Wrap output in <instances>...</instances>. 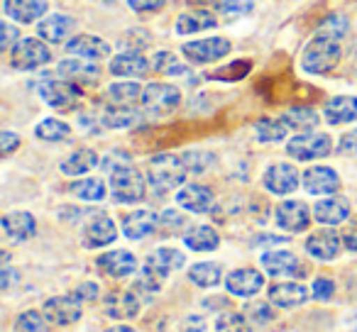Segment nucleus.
<instances>
[{"instance_id":"f257e3e1","label":"nucleus","mask_w":357,"mask_h":332,"mask_svg":"<svg viewBox=\"0 0 357 332\" xmlns=\"http://www.w3.org/2000/svg\"><path fill=\"white\" fill-rule=\"evenodd\" d=\"M186 166L181 161V157H174V154H157V157L149 161L147 181L152 186L154 193H169L176 186H181L186 181Z\"/></svg>"},{"instance_id":"f03ea898","label":"nucleus","mask_w":357,"mask_h":332,"mask_svg":"<svg viewBox=\"0 0 357 332\" xmlns=\"http://www.w3.org/2000/svg\"><path fill=\"white\" fill-rule=\"evenodd\" d=\"M337 61H340V45L335 40H328V37L313 35L311 45L303 49L301 64L308 74H328Z\"/></svg>"},{"instance_id":"7ed1b4c3","label":"nucleus","mask_w":357,"mask_h":332,"mask_svg":"<svg viewBox=\"0 0 357 332\" xmlns=\"http://www.w3.org/2000/svg\"><path fill=\"white\" fill-rule=\"evenodd\" d=\"M110 191L118 203H137L144 198V176L132 169V164L120 166L110 174Z\"/></svg>"},{"instance_id":"20e7f679","label":"nucleus","mask_w":357,"mask_h":332,"mask_svg":"<svg viewBox=\"0 0 357 332\" xmlns=\"http://www.w3.org/2000/svg\"><path fill=\"white\" fill-rule=\"evenodd\" d=\"M287 152L298 161H311L333 152V139L323 132H303L287 144Z\"/></svg>"},{"instance_id":"39448f33","label":"nucleus","mask_w":357,"mask_h":332,"mask_svg":"<svg viewBox=\"0 0 357 332\" xmlns=\"http://www.w3.org/2000/svg\"><path fill=\"white\" fill-rule=\"evenodd\" d=\"M178 100H181V93H178L176 86L152 84L142 93V108L149 115H169L172 110H176Z\"/></svg>"},{"instance_id":"423d86ee","label":"nucleus","mask_w":357,"mask_h":332,"mask_svg":"<svg viewBox=\"0 0 357 332\" xmlns=\"http://www.w3.org/2000/svg\"><path fill=\"white\" fill-rule=\"evenodd\" d=\"M50 59H52L50 49H47L40 40H32V37L17 40V45L13 47V66H15V69H22V71L40 69V66H45Z\"/></svg>"},{"instance_id":"0eeeda50","label":"nucleus","mask_w":357,"mask_h":332,"mask_svg":"<svg viewBox=\"0 0 357 332\" xmlns=\"http://www.w3.org/2000/svg\"><path fill=\"white\" fill-rule=\"evenodd\" d=\"M186 56L196 64H211V61L223 59L230 52V42L225 37H208V40H199V42H186L181 47Z\"/></svg>"},{"instance_id":"6e6552de","label":"nucleus","mask_w":357,"mask_h":332,"mask_svg":"<svg viewBox=\"0 0 357 332\" xmlns=\"http://www.w3.org/2000/svg\"><path fill=\"white\" fill-rule=\"evenodd\" d=\"M40 95L47 100V105L52 108H59V110H69L76 105L79 100V88L69 81H52L45 79L40 84Z\"/></svg>"},{"instance_id":"1a4fd4ad","label":"nucleus","mask_w":357,"mask_h":332,"mask_svg":"<svg viewBox=\"0 0 357 332\" xmlns=\"http://www.w3.org/2000/svg\"><path fill=\"white\" fill-rule=\"evenodd\" d=\"M298 186V171L291 164H274L264 174V189L274 196H289Z\"/></svg>"},{"instance_id":"9d476101","label":"nucleus","mask_w":357,"mask_h":332,"mask_svg":"<svg viewBox=\"0 0 357 332\" xmlns=\"http://www.w3.org/2000/svg\"><path fill=\"white\" fill-rule=\"evenodd\" d=\"M45 317L54 325H71L81 317V301L76 296H56L45 303Z\"/></svg>"},{"instance_id":"9b49d317","label":"nucleus","mask_w":357,"mask_h":332,"mask_svg":"<svg viewBox=\"0 0 357 332\" xmlns=\"http://www.w3.org/2000/svg\"><path fill=\"white\" fill-rule=\"evenodd\" d=\"M311 223V210L301 200H284L277 208V225L287 232H301Z\"/></svg>"},{"instance_id":"f8f14e48","label":"nucleus","mask_w":357,"mask_h":332,"mask_svg":"<svg viewBox=\"0 0 357 332\" xmlns=\"http://www.w3.org/2000/svg\"><path fill=\"white\" fill-rule=\"evenodd\" d=\"M115 237H118V228L108 215H93L84 228V244L91 249L105 247V244L115 242Z\"/></svg>"},{"instance_id":"ddd939ff","label":"nucleus","mask_w":357,"mask_h":332,"mask_svg":"<svg viewBox=\"0 0 357 332\" xmlns=\"http://www.w3.org/2000/svg\"><path fill=\"white\" fill-rule=\"evenodd\" d=\"M303 189L308 191L311 196H328L335 193L340 189V179L333 169L328 166H313V169L303 171Z\"/></svg>"},{"instance_id":"4468645a","label":"nucleus","mask_w":357,"mask_h":332,"mask_svg":"<svg viewBox=\"0 0 357 332\" xmlns=\"http://www.w3.org/2000/svg\"><path fill=\"white\" fill-rule=\"evenodd\" d=\"M342 239L335 230H321V232H313L306 239V249L311 257L321 259V262H331L340 254Z\"/></svg>"},{"instance_id":"2eb2a0df","label":"nucleus","mask_w":357,"mask_h":332,"mask_svg":"<svg viewBox=\"0 0 357 332\" xmlns=\"http://www.w3.org/2000/svg\"><path fill=\"white\" fill-rule=\"evenodd\" d=\"M66 52L79 59H89V61H100L110 54V45L100 37L93 35H79L71 42H66Z\"/></svg>"},{"instance_id":"dca6fc26","label":"nucleus","mask_w":357,"mask_h":332,"mask_svg":"<svg viewBox=\"0 0 357 332\" xmlns=\"http://www.w3.org/2000/svg\"><path fill=\"white\" fill-rule=\"evenodd\" d=\"M103 310L110 317L128 320V317H135L139 313V298L135 291H113L110 296H105Z\"/></svg>"},{"instance_id":"f3484780","label":"nucleus","mask_w":357,"mask_h":332,"mask_svg":"<svg viewBox=\"0 0 357 332\" xmlns=\"http://www.w3.org/2000/svg\"><path fill=\"white\" fill-rule=\"evenodd\" d=\"M262 267L269 276H303L306 269L291 252H267L262 257Z\"/></svg>"},{"instance_id":"a211bd4d","label":"nucleus","mask_w":357,"mask_h":332,"mask_svg":"<svg viewBox=\"0 0 357 332\" xmlns=\"http://www.w3.org/2000/svg\"><path fill=\"white\" fill-rule=\"evenodd\" d=\"M262 286H264V276L259 271H255V269H238V271L228 274V278H225V288L233 296L240 298L255 296Z\"/></svg>"},{"instance_id":"6ab92c4d","label":"nucleus","mask_w":357,"mask_h":332,"mask_svg":"<svg viewBox=\"0 0 357 332\" xmlns=\"http://www.w3.org/2000/svg\"><path fill=\"white\" fill-rule=\"evenodd\" d=\"M98 269L113 278H125L132 271H137V259H135V254L125 252V249H115V252L98 257Z\"/></svg>"},{"instance_id":"aec40b11","label":"nucleus","mask_w":357,"mask_h":332,"mask_svg":"<svg viewBox=\"0 0 357 332\" xmlns=\"http://www.w3.org/2000/svg\"><path fill=\"white\" fill-rule=\"evenodd\" d=\"M213 191L201 184H191L176 193V203L184 210H191V213H208L213 208Z\"/></svg>"},{"instance_id":"412c9836","label":"nucleus","mask_w":357,"mask_h":332,"mask_svg":"<svg viewBox=\"0 0 357 332\" xmlns=\"http://www.w3.org/2000/svg\"><path fill=\"white\" fill-rule=\"evenodd\" d=\"M159 228V218L152 210H135L123 220V232L130 239H144Z\"/></svg>"},{"instance_id":"4be33fe9","label":"nucleus","mask_w":357,"mask_h":332,"mask_svg":"<svg viewBox=\"0 0 357 332\" xmlns=\"http://www.w3.org/2000/svg\"><path fill=\"white\" fill-rule=\"evenodd\" d=\"M56 74H61L69 81H79V84H93L100 79V66L89 59H66L59 64Z\"/></svg>"},{"instance_id":"5701e85b","label":"nucleus","mask_w":357,"mask_h":332,"mask_svg":"<svg viewBox=\"0 0 357 332\" xmlns=\"http://www.w3.org/2000/svg\"><path fill=\"white\" fill-rule=\"evenodd\" d=\"M347 215H350V203L345 198H337V196L321 200L313 208V218L323 225H340L342 220H347Z\"/></svg>"},{"instance_id":"b1692460","label":"nucleus","mask_w":357,"mask_h":332,"mask_svg":"<svg viewBox=\"0 0 357 332\" xmlns=\"http://www.w3.org/2000/svg\"><path fill=\"white\" fill-rule=\"evenodd\" d=\"M6 15L15 22H35L47 13L45 0H6Z\"/></svg>"},{"instance_id":"393cba45","label":"nucleus","mask_w":357,"mask_h":332,"mask_svg":"<svg viewBox=\"0 0 357 332\" xmlns=\"http://www.w3.org/2000/svg\"><path fill=\"white\" fill-rule=\"evenodd\" d=\"M76 22L74 17L69 15H50L45 17V20H40V25H37V32H40L42 40L47 42H64L66 37L74 32Z\"/></svg>"},{"instance_id":"a878e982","label":"nucleus","mask_w":357,"mask_h":332,"mask_svg":"<svg viewBox=\"0 0 357 332\" xmlns=\"http://www.w3.org/2000/svg\"><path fill=\"white\" fill-rule=\"evenodd\" d=\"M308 298L306 286L301 283H274L269 288V301L274 303L277 308H294V306H301L303 301Z\"/></svg>"},{"instance_id":"bb28decb","label":"nucleus","mask_w":357,"mask_h":332,"mask_svg":"<svg viewBox=\"0 0 357 332\" xmlns=\"http://www.w3.org/2000/svg\"><path fill=\"white\" fill-rule=\"evenodd\" d=\"M323 115L331 125H345L357 118V98L352 95H337V98L328 100Z\"/></svg>"},{"instance_id":"cd10ccee","label":"nucleus","mask_w":357,"mask_h":332,"mask_svg":"<svg viewBox=\"0 0 357 332\" xmlns=\"http://www.w3.org/2000/svg\"><path fill=\"white\" fill-rule=\"evenodd\" d=\"M149 71V64L142 54L137 52H125V54H118L113 61H110V74L115 76H130V79H139Z\"/></svg>"},{"instance_id":"c85d7f7f","label":"nucleus","mask_w":357,"mask_h":332,"mask_svg":"<svg viewBox=\"0 0 357 332\" xmlns=\"http://www.w3.org/2000/svg\"><path fill=\"white\" fill-rule=\"evenodd\" d=\"M3 230L13 239H30L37 232V223L30 213H8L3 218Z\"/></svg>"},{"instance_id":"c756f323","label":"nucleus","mask_w":357,"mask_h":332,"mask_svg":"<svg viewBox=\"0 0 357 332\" xmlns=\"http://www.w3.org/2000/svg\"><path fill=\"white\" fill-rule=\"evenodd\" d=\"M215 15L208 10H191V13H184V15L176 20V32L178 35H196V32H204V30H211L215 27Z\"/></svg>"},{"instance_id":"7c9ffc66","label":"nucleus","mask_w":357,"mask_h":332,"mask_svg":"<svg viewBox=\"0 0 357 332\" xmlns=\"http://www.w3.org/2000/svg\"><path fill=\"white\" fill-rule=\"evenodd\" d=\"M93 166H98V154L93 149H79V152H74L61 161V171L66 176H81L93 169Z\"/></svg>"},{"instance_id":"2f4dec72","label":"nucleus","mask_w":357,"mask_h":332,"mask_svg":"<svg viewBox=\"0 0 357 332\" xmlns=\"http://www.w3.org/2000/svg\"><path fill=\"white\" fill-rule=\"evenodd\" d=\"M144 264H149V267H154V269H159L162 274H172V271H176V269H181L186 264V257L178 249H172V247H159L157 252H152L147 257V262Z\"/></svg>"},{"instance_id":"473e14b6","label":"nucleus","mask_w":357,"mask_h":332,"mask_svg":"<svg viewBox=\"0 0 357 332\" xmlns=\"http://www.w3.org/2000/svg\"><path fill=\"white\" fill-rule=\"evenodd\" d=\"M184 244L189 249H194V252H213V249L220 244V237L213 228L201 225V228H194L191 232H186Z\"/></svg>"},{"instance_id":"72a5a7b5","label":"nucleus","mask_w":357,"mask_h":332,"mask_svg":"<svg viewBox=\"0 0 357 332\" xmlns=\"http://www.w3.org/2000/svg\"><path fill=\"white\" fill-rule=\"evenodd\" d=\"M189 278L201 288H213L220 283L223 278V271H220L218 264H211V262H201V264H194L189 271Z\"/></svg>"},{"instance_id":"f704fd0d","label":"nucleus","mask_w":357,"mask_h":332,"mask_svg":"<svg viewBox=\"0 0 357 332\" xmlns=\"http://www.w3.org/2000/svg\"><path fill=\"white\" fill-rule=\"evenodd\" d=\"M289 132V125L284 120H272V118H262L255 125V134H257L259 142H279L284 139Z\"/></svg>"},{"instance_id":"c9c22d12","label":"nucleus","mask_w":357,"mask_h":332,"mask_svg":"<svg viewBox=\"0 0 357 332\" xmlns=\"http://www.w3.org/2000/svg\"><path fill=\"white\" fill-rule=\"evenodd\" d=\"M142 93L144 90L137 84H132V81L130 84H115L108 88V98L113 100V105H123V108H130L137 100H142Z\"/></svg>"},{"instance_id":"e433bc0d","label":"nucleus","mask_w":357,"mask_h":332,"mask_svg":"<svg viewBox=\"0 0 357 332\" xmlns=\"http://www.w3.org/2000/svg\"><path fill=\"white\" fill-rule=\"evenodd\" d=\"M164 278H167V274H162L159 269H154V267H149V264H144L132 288H135V293H147V296H152V293H157L159 288H162Z\"/></svg>"},{"instance_id":"4c0bfd02","label":"nucleus","mask_w":357,"mask_h":332,"mask_svg":"<svg viewBox=\"0 0 357 332\" xmlns=\"http://www.w3.org/2000/svg\"><path fill=\"white\" fill-rule=\"evenodd\" d=\"M282 120L298 132H306V129H313L318 125V115L311 108H291L289 113H284Z\"/></svg>"},{"instance_id":"58836bf2","label":"nucleus","mask_w":357,"mask_h":332,"mask_svg":"<svg viewBox=\"0 0 357 332\" xmlns=\"http://www.w3.org/2000/svg\"><path fill=\"white\" fill-rule=\"evenodd\" d=\"M139 120V115L132 108H123V105H113L103 113V125L105 127H130Z\"/></svg>"},{"instance_id":"ea45409f","label":"nucleus","mask_w":357,"mask_h":332,"mask_svg":"<svg viewBox=\"0 0 357 332\" xmlns=\"http://www.w3.org/2000/svg\"><path fill=\"white\" fill-rule=\"evenodd\" d=\"M71 193L79 196L81 200H103L105 198V184L100 179H81L71 184Z\"/></svg>"},{"instance_id":"a19ab883","label":"nucleus","mask_w":357,"mask_h":332,"mask_svg":"<svg viewBox=\"0 0 357 332\" xmlns=\"http://www.w3.org/2000/svg\"><path fill=\"white\" fill-rule=\"evenodd\" d=\"M69 132H71L69 125L61 122V120H54V118L42 120V122L37 125V129H35L37 137L45 139V142H59V139L69 137Z\"/></svg>"},{"instance_id":"79ce46f5","label":"nucleus","mask_w":357,"mask_h":332,"mask_svg":"<svg viewBox=\"0 0 357 332\" xmlns=\"http://www.w3.org/2000/svg\"><path fill=\"white\" fill-rule=\"evenodd\" d=\"M152 66H154V71H159V74H167V76L186 74V66L178 64L176 56H174L172 52H159V54L154 56Z\"/></svg>"},{"instance_id":"37998d69","label":"nucleus","mask_w":357,"mask_h":332,"mask_svg":"<svg viewBox=\"0 0 357 332\" xmlns=\"http://www.w3.org/2000/svg\"><path fill=\"white\" fill-rule=\"evenodd\" d=\"M181 161H184V166H186V171H189V174H204L211 164H213V154H208V152H186V154H181Z\"/></svg>"},{"instance_id":"c03bdc74","label":"nucleus","mask_w":357,"mask_h":332,"mask_svg":"<svg viewBox=\"0 0 357 332\" xmlns=\"http://www.w3.org/2000/svg\"><path fill=\"white\" fill-rule=\"evenodd\" d=\"M15 332H47L45 315H40L37 310L22 313L15 320Z\"/></svg>"},{"instance_id":"a18cd8bd","label":"nucleus","mask_w":357,"mask_h":332,"mask_svg":"<svg viewBox=\"0 0 357 332\" xmlns=\"http://www.w3.org/2000/svg\"><path fill=\"white\" fill-rule=\"evenodd\" d=\"M245 317L252 325H267L274 320V308H269L267 303H248L245 306Z\"/></svg>"},{"instance_id":"49530a36","label":"nucleus","mask_w":357,"mask_h":332,"mask_svg":"<svg viewBox=\"0 0 357 332\" xmlns=\"http://www.w3.org/2000/svg\"><path fill=\"white\" fill-rule=\"evenodd\" d=\"M345 32H347V20H345V17H340V15H335V17H328V20L316 30V35L340 42V37L345 35Z\"/></svg>"},{"instance_id":"de8ad7c7","label":"nucleus","mask_w":357,"mask_h":332,"mask_svg":"<svg viewBox=\"0 0 357 332\" xmlns=\"http://www.w3.org/2000/svg\"><path fill=\"white\" fill-rule=\"evenodd\" d=\"M218 332H250V322L245 320V315H235V313H225L215 322Z\"/></svg>"},{"instance_id":"09e8293b","label":"nucleus","mask_w":357,"mask_h":332,"mask_svg":"<svg viewBox=\"0 0 357 332\" xmlns=\"http://www.w3.org/2000/svg\"><path fill=\"white\" fill-rule=\"evenodd\" d=\"M215 8L223 15H245L255 8V0H218Z\"/></svg>"},{"instance_id":"8fccbe9b","label":"nucleus","mask_w":357,"mask_h":332,"mask_svg":"<svg viewBox=\"0 0 357 332\" xmlns=\"http://www.w3.org/2000/svg\"><path fill=\"white\" fill-rule=\"evenodd\" d=\"M248 71H250V64H248V61H240L238 66L230 64V66H225V69L215 71L213 79H220V81H240L243 76H248Z\"/></svg>"},{"instance_id":"3c124183","label":"nucleus","mask_w":357,"mask_h":332,"mask_svg":"<svg viewBox=\"0 0 357 332\" xmlns=\"http://www.w3.org/2000/svg\"><path fill=\"white\" fill-rule=\"evenodd\" d=\"M311 293L316 301H331L333 293H335V283L331 278H316L311 286Z\"/></svg>"},{"instance_id":"603ef678","label":"nucleus","mask_w":357,"mask_h":332,"mask_svg":"<svg viewBox=\"0 0 357 332\" xmlns=\"http://www.w3.org/2000/svg\"><path fill=\"white\" fill-rule=\"evenodd\" d=\"M159 225H162L167 232H174L176 228H181V225H184V215L176 213V210H167V213L159 218Z\"/></svg>"},{"instance_id":"864d4df0","label":"nucleus","mask_w":357,"mask_h":332,"mask_svg":"<svg viewBox=\"0 0 357 332\" xmlns=\"http://www.w3.org/2000/svg\"><path fill=\"white\" fill-rule=\"evenodd\" d=\"M128 3H130V8L137 13H152V10H159L167 0H128Z\"/></svg>"},{"instance_id":"5fc2aeb1","label":"nucleus","mask_w":357,"mask_h":332,"mask_svg":"<svg viewBox=\"0 0 357 332\" xmlns=\"http://www.w3.org/2000/svg\"><path fill=\"white\" fill-rule=\"evenodd\" d=\"M17 144H20V137H17L15 132H0V152L6 154V157L17 147Z\"/></svg>"},{"instance_id":"6e6d98bb","label":"nucleus","mask_w":357,"mask_h":332,"mask_svg":"<svg viewBox=\"0 0 357 332\" xmlns=\"http://www.w3.org/2000/svg\"><path fill=\"white\" fill-rule=\"evenodd\" d=\"M340 152H342V154H352V157H357V129L347 132L345 137L340 139Z\"/></svg>"},{"instance_id":"4d7b16f0","label":"nucleus","mask_w":357,"mask_h":332,"mask_svg":"<svg viewBox=\"0 0 357 332\" xmlns=\"http://www.w3.org/2000/svg\"><path fill=\"white\" fill-rule=\"evenodd\" d=\"M15 40H20V30H15L10 22H3V40H0V47L8 49Z\"/></svg>"},{"instance_id":"13d9d810","label":"nucleus","mask_w":357,"mask_h":332,"mask_svg":"<svg viewBox=\"0 0 357 332\" xmlns=\"http://www.w3.org/2000/svg\"><path fill=\"white\" fill-rule=\"evenodd\" d=\"M74 296L79 298V301H93V298L98 296V286H96V283H81Z\"/></svg>"},{"instance_id":"bf43d9fd","label":"nucleus","mask_w":357,"mask_h":332,"mask_svg":"<svg viewBox=\"0 0 357 332\" xmlns=\"http://www.w3.org/2000/svg\"><path fill=\"white\" fill-rule=\"evenodd\" d=\"M13 281H20V276H17V274L13 271L10 267H3V278H0V286H3V288H10Z\"/></svg>"},{"instance_id":"052dcab7","label":"nucleus","mask_w":357,"mask_h":332,"mask_svg":"<svg viewBox=\"0 0 357 332\" xmlns=\"http://www.w3.org/2000/svg\"><path fill=\"white\" fill-rule=\"evenodd\" d=\"M342 242H345V247L350 249V252H357V230H350V232L345 235V239H342Z\"/></svg>"},{"instance_id":"680f3d73","label":"nucleus","mask_w":357,"mask_h":332,"mask_svg":"<svg viewBox=\"0 0 357 332\" xmlns=\"http://www.w3.org/2000/svg\"><path fill=\"white\" fill-rule=\"evenodd\" d=\"M105 332H135L132 327H128V325H115V327H108Z\"/></svg>"},{"instance_id":"e2e57ef3","label":"nucleus","mask_w":357,"mask_h":332,"mask_svg":"<svg viewBox=\"0 0 357 332\" xmlns=\"http://www.w3.org/2000/svg\"><path fill=\"white\" fill-rule=\"evenodd\" d=\"M215 332H218V330H215Z\"/></svg>"}]
</instances>
